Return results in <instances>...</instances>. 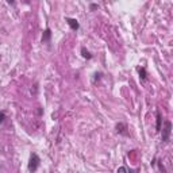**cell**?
<instances>
[{
    "instance_id": "cell-1",
    "label": "cell",
    "mask_w": 173,
    "mask_h": 173,
    "mask_svg": "<svg viewBox=\"0 0 173 173\" xmlns=\"http://www.w3.org/2000/svg\"><path fill=\"white\" fill-rule=\"evenodd\" d=\"M39 162H41V159H39V157H38V154L32 153L31 156H30V161H29V170L30 172L31 173L37 172L38 166H39Z\"/></svg>"
},
{
    "instance_id": "cell-2",
    "label": "cell",
    "mask_w": 173,
    "mask_h": 173,
    "mask_svg": "<svg viewBox=\"0 0 173 173\" xmlns=\"http://www.w3.org/2000/svg\"><path fill=\"white\" fill-rule=\"evenodd\" d=\"M170 132H172V122L165 120L164 127H162V141H164V142H169Z\"/></svg>"
},
{
    "instance_id": "cell-3",
    "label": "cell",
    "mask_w": 173,
    "mask_h": 173,
    "mask_svg": "<svg viewBox=\"0 0 173 173\" xmlns=\"http://www.w3.org/2000/svg\"><path fill=\"white\" fill-rule=\"evenodd\" d=\"M66 22H68V24H69V27L72 30H78L80 29V24H78V22L76 20V19H73V18H66Z\"/></svg>"
},
{
    "instance_id": "cell-4",
    "label": "cell",
    "mask_w": 173,
    "mask_h": 173,
    "mask_svg": "<svg viewBox=\"0 0 173 173\" xmlns=\"http://www.w3.org/2000/svg\"><path fill=\"white\" fill-rule=\"evenodd\" d=\"M51 38V30L50 29H46L43 31V35H42V43H47Z\"/></svg>"
},
{
    "instance_id": "cell-5",
    "label": "cell",
    "mask_w": 173,
    "mask_h": 173,
    "mask_svg": "<svg viewBox=\"0 0 173 173\" xmlns=\"http://www.w3.org/2000/svg\"><path fill=\"white\" fill-rule=\"evenodd\" d=\"M126 130H127L126 124H123V123H118V124H116V131H118L119 134H123V135H129V132H127Z\"/></svg>"
},
{
    "instance_id": "cell-6",
    "label": "cell",
    "mask_w": 173,
    "mask_h": 173,
    "mask_svg": "<svg viewBox=\"0 0 173 173\" xmlns=\"http://www.w3.org/2000/svg\"><path fill=\"white\" fill-rule=\"evenodd\" d=\"M138 73H139V77L142 81H146V77H147V73H146L145 68H138Z\"/></svg>"
},
{
    "instance_id": "cell-7",
    "label": "cell",
    "mask_w": 173,
    "mask_h": 173,
    "mask_svg": "<svg viewBox=\"0 0 173 173\" xmlns=\"http://www.w3.org/2000/svg\"><path fill=\"white\" fill-rule=\"evenodd\" d=\"M81 54H83V57H84V58H86V59H91L92 58V54L89 53L85 47H81Z\"/></svg>"
},
{
    "instance_id": "cell-8",
    "label": "cell",
    "mask_w": 173,
    "mask_h": 173,
    "mask_svg": "<svg viewBox=\"0 0 173 173\" xmlns=\"http://www.w3.org/2000/svg\"><path fill=\"white\" fill-rule=\"evenodd\" d=\"M161 114H159V111H157V130H161Z\"/></svg>"
},
{
    "instance_id": "cell-9",
    "label": "cell",
    "mask_w": 173,
    "mask_h": 173,
    "mask_svg": "<svg viewBox=\"0 0 173 173\" xmlns=\"http://www.w3.org/2000/svg\"><path fill=\"white\" fill-rule=\"evenodd\" d=\"M116 173H129V170H127L126 166H120L118 170H116Z\"/></svg>"
},
{
    "instance_id": "cell-10",
    "label": "cell",
    "mask_w": 173,
    "mask_h": 173,
    "mask_svg": "<svg viewBox=\"0 0 173 173\" xmlns=\"http://www.w3.org/2000/svg\"><path fill=\"white\" fill-rule=\"evenodd\" d=\"M5 119V112L4 111H0V123H3Z\"/></svg>"
},
{
    "instance_id": "cell-11",
    "label": "cell",
    "mask_w": 173,
    "mask_h": 173,
    "mask_svg": "<svg viewBox=\"0 0 173 173\" xmlns=\"http://www.w3.org/2000/svg\"><path fill=\"white\" fill-rule=\"evenodd\" d=\"M99 8V4H91L89 5V10L91 11H95V10H97Z\"/></svg>"
},
{
    "instance_id": "cell-12",
    "label": "cell",
    "mask_w": 173,
    "mask_h": 173,
    "mask_svg": "<svg viewBox=\"0 0 173 173\" xmlns=\"http://www.w3.org/2000/svg\"><path fill=\"white\" fill-rule=\"evenodd\" d=\"M158 166H159V169H161V170H162V172H164V173H165V168H164V165H162V164H161V162H158Z\"/></svg>"
}]
</instances>
